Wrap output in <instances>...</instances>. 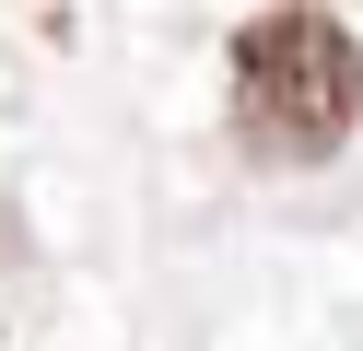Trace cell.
I'll use <instances>...</instances> for the list:
<instances>
[{
  "instance_id": "obj_1",
  "label": "cell",
  "mask_w": 363,
  "mask_h": 351,
  "mask_svg": "<svg viewBox=\"0 0 363 351\" xmlns=\"http://www.w3.org/2000/svg\"><path fill=\"white\" fill-rule=\"evenodd\" d=\"M235 129L258 164H328L363 129V47L328 12H258L235 35Z\"/></svg>"
}]
</instances>
